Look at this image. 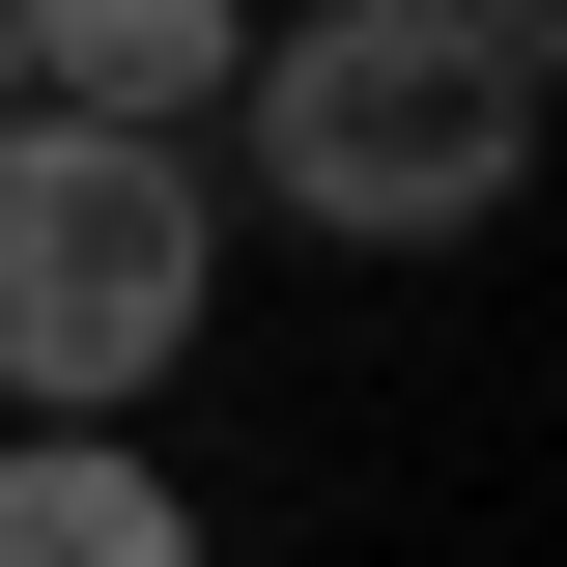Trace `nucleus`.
I'll return each instance as SVG.
<instances>
[{"instance_id": "nucleus-1", "label": "nucleus", "mask_w": 567, "mask_h": 567, "mask_svg": "<svg viewBox=\"0 0 567 567\" xmlns=\"http://www.w3.org/2000/svg\"><path fill=\"white\" fill-rule=\"evenodd\" d=\"M539 114H567L539 0H312L227 85V142H256V199L312 256H483L511 171H539Z\"/></svg>"}, {"instance_id": "nucleus-2", "label": "nucleus", "mask_w": 567, "mask_h": 567, "mask_svg": "<svg viewBox=\"0 0 567 567\" xmlns=\"http://www.w3.org/2000/svg\"><path fill=\"white\" fill-rule=\"evenodd\" d=\"M199 312H227V199H199V171L0 114V398H29V425H114V398L199 369Z\"/></svg>"}, {"instance_id": "nucleus-3", "label": "nucleus", "mask_w": 567, "mask_h": 567, "mask_svg": "<svg viewBox=\"0 0 567 567\" xmlns=\"http://www.w3.org/2000/svg\"><path fill=\"white\" fill-rule=\"evenodd\" d=\"M227 85H256V29L227 0H29V114L58 142H142V171H199Z\"/></svg>"}, {"instance_id": "nucleus-4", "label": "nucleus", "mask_w": 567, "mask_h": 567, "mask_svg": "<svg viewBox=\"0 0 567 567\" xmlns=\"http://www.w3.org/2000/svg\"><path fill=\"white\" fill-rule=\"evenodd\" d=\"M0 567H199V483L114 454V425H29L0 454Z\"/></svg>"}, {"instance_id": "nucleus-5", "label": "nucleus", "mask_w": 567, "mask_h": 567, "mask_svg": "<svg viewBox=\"0 0 567 567\" xmlns=\"http://www.w3.org/2000/svg\"><path fill=\"white\" fill-rule=\"evenodd\" d=\"M0 114H29V0H0Z\"/></svg>"}]
</instances>
